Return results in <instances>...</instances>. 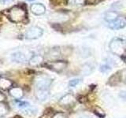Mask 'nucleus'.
Masks as SVG:
<instances>
[{"label":"nucleus","mask_w":126,"mask_h":118,"mask_svg":"<svg viewBox=\"0 0 126 118\" xmlns=\"http://www.w3.org/2000/svg\"><path fill=\"white\" fill-rule=\"evenodd\" d=\"M53 118H68L66 117V115H65L64 113H56L55 115L53 117Z\"/></svg>","instance_id":"4be33fe9"},{"label":"nucleus","mask_w":126,"mask_h":118,"mask_svg":"<svg viewBox=\"0 0 126 118\" xmlns=\"http://www.w3.org/2000/svg\"><path fill=\"white\" fill-rule=\"evenodd\" d=\"M118 16L116 11H107L104 14V19L107 22H111L118 19Z\"/></svg>","instance_id":"9d476101"},{"label":"nucleus","mask_w":126,"mask_h":118,"mask_svg":"<svg viewBox=\"0 0 126 118\" xmlns=\"http://www.w3.org/2000/svg\"><path fill=\"white\" fill-rule=\"evenodd\" d=\"M81 82V79H73V80H71L69 83V87H72V88H74V87L77 86Z\"/></svg>","instance_id":"6ab92c4d"},{"label":"nucleus","mask_w":126,"mask_h":118,"mask_svg":"<svg viewBox=\"0 0 126 118\" xmlns=\"http://www.w3.org/2000/svg\"><path fill=\"white\" fill-rule=\"evenodd\" d=\"M8 18L12 22L18 23L22 21L26 16V6H14L8 10Z\"/></svg>","instance_id":"f257e3e1"},{"label":"nucleus","mask_w":126,"mask_h":118,"mask_svg":"<svg viewBox=\"0 0 126 118\" xmlns=\"http://www.w3.org/2000/svg\"><path fill=\"white\" fill-rule=\"evenodd\" d=\"M80 118H91V117H81Z\"/></svg>","instance_id":"a878e982"},{"label":"nucleus","mask_w":126,"mask_h":118,"mask_svg":"<svg viewBox=\"0 0 126 118\" xmlns=\"http://www.w3.org/2000/svg\"><path fill=\"white\" fill-rule=\"evenodd\" d=\"M43 34V30L38 26H32L29 28L25 32V37L27 39H35L41 37Z\"/></svg>","instance_id":"20e7f679"},{"label":"nucleus","mask_w":126,"mask_h":118,"mask_svg":"<svg viewBox=\"0 0 126 118\" xmlns=\"http://www.w3.org/2000/svg\"><path fill=\"white\" fill-rule=\"evenodd\" d=\"M12 85V83L10 80H7L6 78H0V88L3 89L9 88Z\"/></svg>","instance_id":"dca6fc26"},{"label":"nucleus","mask_w":126,"mask_h":118,"mask_svg":"<svg viewBox=\"0 0 126 118\" xmlns=\"http://www.w3.org/2000/svg\"><path fill=\"white\" fill-rule=\"evenodd\" d=\"M11 59L15 62L18 63H24L28 61V58L26 55L21 51H17L12 54L11 55Z\"/></svg>","instance_id":"0eeeda50"},{"label":"nucleus","mask_w":126,"mask_h":118,"mask_svg":"<svg viewBox=\"0 0 126 118\" xmlns=\"http://www.w3.org/2000/svg\"><path fill=\"white\" fill-rule=\"evenodd\" d=\"M125 21L122 19H117L113 21L109 22L108 24V27L112 30H118L123 29L124 27H125Z\"/></svg>","instance_id":"6e6552de"},{"label":"nucleus","mask_w":126,"mask_h":118,"mask_svg":"<svg viewBox=\"0 0 126 118\" xmlns=\"http://www.w3.org/2000/svg\"><path fill=\"white\" fill-rule=\"evenodd\" d=\"M47 66L48 67V69L55 71V72H61L63 70L66 66V62L64 61H53L51 63L47 64Z\"/></svg>","instance_id":"423d86ee"},{"label":"nucleus","mask_w":126,"mask_h":118,"mask_svg":"<svg viewBox=\"0 0 126 118\" xmlns=\"http://www.w3.org/2000/svg\"><path fill=\"white\" fill-rule=\"evenodd\" d=\"M122 79H123L124 80H126V70H125L123 72V74H121V76Z\"/></svg>","instance_id":"b1692460"},{"label":"nucleus","mask_w":126,"mask_h":118,"mask_svg":"<svg viewBox=\"0 0 126 118\" xmlns=\"http://www.w3.org/2000/svg\"><path fill=\"white\" fill-rule=\"evenodd\" d=\"M50 93L48 90H36L35 91V96L39 101H46L49 98Z\"/></svg>","instance_id":"1a4fd4ad"},{"label":"nucleus","mask_w":126,"mask_h":118,"mask_svg":"<svg viewBox=\"0 0 126 118\" xmlns=\"http://www.w3.org/2000/svg\"><path fill=\"white\" fill-rule=\"evenodd\" d=\"M110 50L117 55V56H122L125 53V43L120 39H113L110 43Z\"/></svg>","instance_id":"f03ea898"},{"label":"nucleus","mask_w":126,"mask_h":118,"mask_svg":"<svg viewBox=\"0 0 126 118\" xmlns=\"http://www.w3.org/2000/svg\"><path fill=\"white\" fill-rule=\"evenodd\" d=\"M51 79L45 76V75H39L35 80V86L36 90H48L49 87L51 84Z\"/></svg>","instance_id":"7ed1b4c3"},{"label":"nucleus","mask_w":126,"mask_h":118,"mask_svg":"<svg viewBox=\"0 0 126 118\" xmlns=\"http://www.w3.org/2000/svg\"><path fill=\"white\" fill-rule=\"evenodd\" d=\"M73 102H74V97L73 94H65L64 96L60 98V101H59V102H60L61 104L64 105H70L71 103H73Z\"/></svg>","instance_id":"9b49d317"},{"label":"nucleus","mask_w":126,"mask_h":118,"mask_svg":"<svg viewBox=\"0 0 126 118\" xmlns=\"http://www.w3.org/2000/svg\"><path fill=\"white\" fill-rule=\"evenodd\" d=\"M31 105L29 103V102H19L17 104V108L20 109H25L28 107H29Z\"/></svg>","instance_id":"a211bd4d"},{"label":"nucleus","mask_w":126,"mask_h":118,"mask_svg":"<svg viewBox=\"0 0 126 118\" xmlns=\"http://www.w3.org/2000/svg\"><path fill=\"white\" fill-rule=\"evenodd\" d=\"M125 63H126V58H125Z\"/></svg>","instance_id":"bb28decb"},{"label":"nucleus","mask_w":126,"mask_h":118,"mask_svg":"<svg viewBox=\"0 0 126 118\" xmlns=\"http://www.w3.org/2000/svg\"><path fill=\"white\" fill-rule=\"evenodd\" d=\"M14 0H0V3L2 5H6V4H10L11 2H13Z\"/></svg>","instance_id":"5701e85b"},{"label":"nucleus","mask_w":126,"mask_h":118,"mask_svg":"<svg viewBox=\"0 0 126 118\" xmlns=\"http://www.w3.org/2000/svg\"><path fill=\"white\" fill-rule=\"evenodd\" d=\"M85 2V0H68V4L73 6H84Z\"/></svg>","instance_id":"f3484780"},{"label":"nucleus","mask_w":126,"mask_h":118,"mask_svg":"<svg viewBox=\"0 0 126 118\" xmlns=\"http://www.w3.org/2000/svg\"><path fill=\"white\" fill-rule=\"evenodd\" d=\"M32 13L36 16H40L45 14L46 7L42 3H33L30 6Z\"/></svg>","instance_id":"39448f33"},{"label":"nucleus","mask_w":126,"mask_h":118,"mask_svg":"<svg viewBox=\"0 0 126 118\" xmlns=\"http://www.w3.org/2000/svg\"><path fill=\"white\" fill-rule=\"evenodd\" d=\"M93 71H94V65L92 64H89V63H86V64H84L82 66L80 73L82 75L88 76V75L93 73Z\"/></svg>","instance_id":"f8f14e48"},{"label":"nucleus","mask_w":126,"mask_h":118,"mask_svg":"<svg viewBox=\"0 0 126 118\" xmlns=\"http://www.w3.org/2000/svg\"><path fill=\"white\" fill-rule=\"evenodd\" d=\"M7 113V109L5 106V105H2L1 104L0 105V117H2L3 115Z\"/></svg>","instance_id":"aec40b11"},{"label":"nucleus","mask_w":126,"mask_h":118,"mask_svg":"<svg viewBox=\"0 0 126 118\" xmlns=\"http://www.w3.org/2000/svg\"><path fill=\"white\" fill-rule=\"evenodd\" d=\"M4 98H5V97H4V95L2 94V93H0V102H2L4 100Z\"/></svg>","instance_id":"393cba45"},{"label":"nucleus","mask_w":126,"mask_h":118,"mask_svg":"<svg viewBox=\"0 0 126 118\" xmlns=\"http://www.w3.org/2000/svg\"><path fill=\"white\" fill-rule=\"evenodd\" d=\"M111 69H112V65H111V62L110 61H106L103 63V64H102L100 65V71L103 73H108Z\"/></svg>","instance_id":"2eb2a0df"},{"label":"nucleus","mask_w":126,"mask_h":118,"mask_svg":"<svg viewBox=\"0 0 126 118\" xmlns=\"http://www.w3.org/2000/svg\"><path fill=\"white\" fill-rule=\"evenodd\" d=\"M29 1H34V0H29Z\"/></svg>","instance_id":"cd10ccee"},{"label":"nucleus","mask_w":126,"mask_h":118,"mask_svg":"<svg viewBox=\"0 0 126 118\" xmlns=\"http://www.w3.org/2000/svg\"><path fill=\"white\" fill-rule=\"evenodd\" d=\"M119 96L123 101H126V90H121L119 93Z\"/></svg>","instance_id":"412c9836"},{"label":"nucleus","mask_w":126,"mask_h":118,"mask_svg":"<svg viewBox=\"0 0 126 118\" xmlns=\"http://www.w3.org/2000/svg\"><path fill=\"white\" fill-rule=\"evenodd\" d=\"M43 58L40 55H35L32 56L29 60V64L31 65H38L43 61Z\"/></svg>","instance_id":"4468645a"},{"label":"nucleus","mask_w":126,"mask_h":118,"mask_svg":"<svg viewBox=\"0 0 126 118\" xmlns=\"http://www.w3.org/2000/svg\"><path fill=\"white\" fill-rule=\"evenodd\" d=\"M10 94L11 96H13L14 98H17V99H20L24 95L23 90L19 88H13L10 90Z\"/></svg>","instance_id":"ddd939ff"}]
</instances>
